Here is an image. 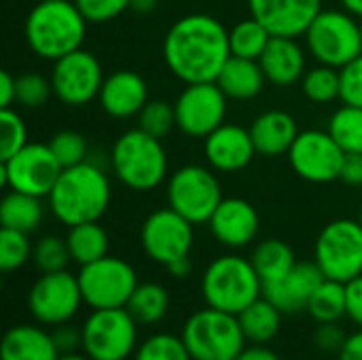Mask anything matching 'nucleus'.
<instances>
[{"label": "nucleus", "instance_id": "nucleus-1", "mask_svg": "<svg viewBox=\"0 0 362 360\" xmlns=\"http://www.w3.org/2000/svg\"><path fill=\"white\" fill-rule=\"evenodd\" d=\"M231 57L229 32L212 15L180 17L165 34L163 59L182 83H212Z\"/></svg>", "mask_w": 362, "mask_h": 360}, {"label": "nucleus", "instance_id": "nucleus-2", "mask_svg": "<svg viewBox=\"0 0 362 360\" xmlns=\"http://www.w3.org/2000/svg\"><path fill=\"white\" fill-rule=\"evenodd\" d=\"M49 204L53 216L66 227L100 221L110 204V182L89 161L66 168L49 193Z\"/></svg>", "mask_w": 362, "mask_h": 360}, {"label": "nucleus", "instance_id": "nucleus-3", "mask_svg": "<svg viewBox=\"0 0 362 360\" xmlns=\"http://www.w3.org/2000/svg\"><path fill=\"white\" fill-rule=\"evenodd\" d=\"M87 23L74 0H40L25 17V40L38 57L57 62L81 49Z\"/></svg>", "mask_w": 362, "mask_h": 360}, {"label": "nucleus", "instance_id": "nucleus-4", "mask_svg": "<svg viewBox=\"0 0 362 360\" xmlns=\"http://www.w3.org/2000/svg\"><path fill=\"white\" fill-rule=\"evenodd\" d=\"M202 295L206 306L238 316L244 308L263 297V282L250 259L223 255L204 272Z\"/></svg>", "mask_w": 362, "mask_h": 360}, {"label": "nucleus", "instance_id": "nucleus-5", "mask_svg": "<svg viewBox=\"0 0 362 360\" xmlns=\"http://www.w3.org/2000/svg\"><path fill=\"white\" fill-rule=\"evenodd\" d=\"M117 178L134 191H151L168 176V155L159 138L144 129L125 132L110 153Z\"/></svg>", "mask_w": 362, "mask_h": 360}, {"label": "nucleus", "instance_id": "nucleus-6", "mask_svg": "<svg viewBox=\"0 0 362 360\" xmlns=\"http://www.w3.org/2000/svg\"><path fill=\"white\" fill-rule=\"evenodd\" d=\"M180 337L193 360L238 359L246 348V337L238 316L210 306L187 318Z\"/></svg>", "mask_w": 362, "mask_h": 360}, {"label": "nucleus", "instance_id": "nucleus-7", "mask_svg": "<svg viewBox=\"0 0 362 360\" xmlns=\"http://www.w3.org/2000/svg\"><path fill=\"white\" fill-rule=\"evenodd\" d=\"M83 352L91 360H127L138 350V323L127 308L93 310L83 327Z\"/></svg>", "mask_w": 362, "mask_h": 360}, {"label": "nucleus", "instance_id": "nucleus-8", "mask_svg": "<svg viewBox=\"0 0 362 360\" xmlns=\"http://www.w3.org/2000/svg\"><path fill=\"white\" fill-rule=\"evenodd\" d=\"M305 42L320 64L339 70L362 53L361 25L352 13L320 11L305 30Z\"/></svg>", "mask_w": 362, "mask_h": 360}, {"label": "nucleus", "instance_id": "nucleus-9", "mask_svg": "<svg viewBox=\"0 0 362 360\" xmlns=\"http://www.w3.org/2000/svg\"><path fill=\"white\" fill-rule=\"evenodd\" d=\"M314 261L329 280L350 282L362 274L361 221L339 219L329 223L314 246Z\"/></svg>", "mask_w": 362, "mask_h": 360}, {"label": "nucleus", "instance_id": "nucleus-10", "mask_svg": "<svg viewBox=\"0 0 362 360\" xmlns=\"http://www.w3.org/2000/svg\"><path fill=\"white\" fill-rule=\"evenodd\" d=\"M76 276L85 306L91 310L125 308L132 293L140 284L134 267L127 261L110 255L83 265Z\"/></svg>", "mask_w": 362, "mask_h": 360}, {"label": "nucleus", "instance_id": "nucleus-11", "mask_svg": "<svg viewBox=\"0 0 362 360\" xmlns=\"http://www.w3.org/2000/svg\"><path fill=\"white\" fill-rule=\"evenodd\" d=\"M223 202L218 178L202 166H185L170 176L168 204L193 225L208 223Z\"/></svg>", "mask_w": 362, "mask_h": 360}, {"label": "nucleus", "instance_id": "nucleus-12", "mask_svg": "<svg viewBox=\"0 0 362 360\" xmlns=\"http://www.w3.org/2000/svg\"><path fill=\"white\" fill-rule=\"evenodd\" d=\"M85 303L78 276L68 269L42 274L28 293V310L36 323L57 327L70 323Z\"/></svg>", "mask_w": 362, "mask_h": 360}, {"label": "nucleus", "instance_id": "nucleus-13", "mask_svg": "<svg viewBox=\"0 0 362 360\" xmlns=\"http://www.w3.org/2000/svg\"><path fill=\"white\" fill-rule=\"evenodd\" d=\"M62 170L64 168L55 159L49 144L28 142L13 157L2 159L0 182L11 191H21L36 197H49Z\"/></svg>", "mask_w": 362, "mask_h": 360}, {"label": "nucleus", "instance_id": "nucleus-14", "mask_svg": "<svg viewBox=\"0 0 362 360\" xmlns=\"http://www.w3.org/2000/svg\"><path fill=\"white\" fill-rule=\"evenodd\" d=\"M193 238V223L170 206L148 214L140 231L142 250L148 259L163 267L182 257H189Z\"/></svg>", "mask_w": 362, "mask_h": 360}, {"label": "nucleus", "instance_id": "nucleus-15", "mask_svg": "<svg viewBox=\"0 0 362 360\" xmlns=\"http://www.w3.org/2000/svg\"><path fill=\"white\" fill-rule=\"evenodd\" d=\"M227 95L212 83H191L174 102L176 127L191 138H208L227 115Z\"/></svg>", "mask_w": 362, "mask_h": 360}, {"label": "nucleus", "instance_id": "nucleus-16", "mask_svg": "<svg viewBox=\"0 0 362 360\" xmlns=\"http://www.w3.org/2000/svg\"><path fill=\"white\" fill-rule=\"evenodd\" d=\"M346 153L329 132L305 129L288 151V159L297 176L308 182H333L341 176Z\"/></svg>", "mask_w": 362, "mask_h": 360}, {"label": "nucleus", "instance_id": "nucleus-17", "mask_svg": "<svg viewBox=\"0 0 362 360\" xmlns=\"http://www.w3.org/2000/svg\"><path fill=\"white\" fill-rule=\"evenodd\" d=\"M104 76L98 57L85 49H76L59 57L51 72L53 93L68 106H83L100 95Z\"/></svg>", "mask_w": 362, "mask_h": 360}, {"label": "nucleus", "instance_id": "nucleus-18", "mask_svg": "<svg viewBox=\"0 0 362 360\" xmlns=\"http://www.w3.org/2000/svg\"><path fill=\"white\" fill-rule=\"evenodd\" d=\"M248 8L274 36L297 38L322 11V0H248Z\"/></svg>", "mask_w": 362, "mask_h": 360}, {"label": "nucleus", "instance_id": "nucleus-19", "mask_svg": "<svg viewBox=\"0 0 362 360\" xmlns=\"http://www.w3.org/2000/svg\"><path fill=\"white\" fill-rule=\"evenodd\" d=\"M212 236L227 248H244L259 233V214L255 206L240 197H223L208 221Z\"/></svg>", "mask_w": 362, "mask_h": 360}, {"label": "nucleus", "instance_id": "nucleus-20", "mask_svg": "<svg viewBox=\"0 0 362 360\" xmlns=\"http://www.w3.org/2000/svg\"><path fill=\"white\" fill-rule=\"evenodd\" d=\"M325 274L312 263H297L284 278L263 284V297L269 299L282 314H297L308 310L314 291L322 284Z\"/></svg>", "mask_w": 362, "mask_h": 360}, {"label": "nucleus", "instance_id": "nucleus-21", "mask_svg": "<svg viewBox=\"0 0 362 360\" xmlns=\"http://www.w3.org/2000/svg\"><path fill=\"white\" fill-rule=\"evenodd\" d=\"M204 140L206 159L218 172H240L252 161L257 153L250 129L240 125L223 123Z\"/></svg>", "mask_w": 362, "mask_h": 360}, {"label": "nucleus", "instance_id": "nucleus-22", "mask_svg": "<svg viewBox=\"0 0 362 360\" xmlns=\"http://www.w3.org/2000/svg\"><path fill=\"white\" fill-rule=\"evenodd\" d=\"M102 108L115 119H129L140 115L148 102V89L140 74L134 70H117L108 74L100 89Z\"/></svg>", "mask_w": 362, "mask_h": 360}, {"label": "nucleus", "instance_id": "nucleus-23", "mask_svg": "<svg viewBox=\"0 0 362 360\" xmlns=\"http://www.w3.org/2000/svg\"><path fill=\"white\" fill-rule=\"evenodd\" d=\"M259 64L265 79L278 87H288L305 74V53L297 38L291 36H272Z\"/></svg>", "mask_w": 362, "mask_h": 360}, {"label": "nucleus", "instance_id": "nucleus-24", "mask_svg": "<svg viewBox=\"0 0 362 360\" xmlns=\"http://www.w3.org/2000/svg\"><path fill=\"white\" fill-rule=\"evenodd\" d=\"M59 350L51 331L38 325L11 327L0 346V360H57Z\"/></svg>", "mask_w": 362, "mask_h": 360}, {"label": "nucleus", "instance_id": "nucleus-25", "mask_svg": "<svg viewBox=\"0 0 362 360\" xmlns=\"http://www.w3.org/2000/svg\"><path fill=\"white\" fill-rule=\"evenodd\" d=\"M250 136L259 155L278 157L291 151L299 136L295 119L284 110H267L250 125Z\"/></svg>", "mask_w": 362, "mask_h": 360}, {"label": "nucleus", "instance_id": "nucleus-26", "mask_svg": "<svg viewBox=\"0 0 362 360\" xmlns=\"http://www.w3.org/2000/svg\"><path fill=\"white\" fill-rule=\"evenodd\" d=\"M265 81L267 79L259 59L231 55L216 79V85L231 100H252L263 91Z\"/></svg>", "mask_w": 362, "mask_h": 360}, {"label": "nucleus", "instance_id": "nucleus-27", "mask_svg": "<svg viewBox=\"0 0 362 360\" xmlns=\"http://www.w3.org/2000/svg\"><path fill=\"white\" fill-rule=\"evenodd\" d=\"M246 342L269 344L282 327V312L265 297H259L238 314Z\"/></svg>", "mask_w": 362, "mask_h": 360}, {"label": "nucleus", "instance_id": "nucleus-28", "mask_svg": "<svg viewBox=\"0 0 362 360\" xmlns=\"http://www.w3.org/2000/svg\"><path fill=\"white\" fill-rule=\"evenodd\" d=\"M66 244H68L72 261L78 263L81 267L89 265V263H93V261H98L102 257H106L108 255V246H110L108 233H106V229L98 221L68 227Z\"/></svg>", "mask_w": 362, "mask_h": 360}, {"label": "nucleus", "instance_id": "nucleus-29", "mask_svg": "<svg viewBox=\"0 0 362 360\" xmlns=\"http://www.w3.org/2000/svg\"><path fill=\"white\" fill-rule=\"evenodd\" d=\"M259 278L263 284H269V282H276L280 278H284L295 265H297V259H295V252L293 248L282 242V240H263L255 250H252V257H250Z\"/></svg>", "mask_w": 362, "mask_h": 360}, {"label": "nucleus", "instance_id": "nucleus-30", "mask_svg": "<svg viewBox=\"0 0 362 360\" xmlns=\"http://www.w3.org/2000/svg\"><path fill=\"white\" fill-rule=\"evenodd\" d=\"M42 204L40 197L28 195L21 191H11L0 204V223L6 229L32 233L42 223Z\"/></svg>", "mask_w": 362, "mask_h": 360}, {"label": "nucleus", "instance_id": "nucleus-31", "mask_svg": "<svg viewBox=\"0 0 362 360\" xmlns=\"http://www.w3.org/2000/svg\"><path fill=\"white\" fill-rule=\"evenodd\" d=\"M125 308L138 325H157L170 312V293L163 284L142 282L136 286Z\"/></svg>", "mask_w": 362, "mask_h": 360}, {"label": "nucleus", "instance_id": "nucleus-32", "mask_svg": "<svg viewBox=\"0 0 362 360\" xmlns=\"http://www.w3.org/2000/svg\"><path fill=\"white\" fill-rule=\"evenodd\" d=\"M308 312L318 325L320 323H339L344 316H348L346 284L325 278L322 284L314 291V295L308 303Z\"/></svg>", "mask_w": 362, "mask_h": 360}, {"label": "nucleus", "instance_id": "nucleus-33", "mask_svg": "<svg viewBox=\"0 0 362 360\" xmlns=\"http://www.w3.org/2000/svg\"><path fill=\"white\" fill-rule=\"evenodd\" d=\"M272 32L250 15V19L240 21L229 30V47L231 55L235 57H246V59H259L263 51L267 49L272 40Z\"/></svg>", "mask_w": 362, "mask_h": 360}, {"label": "nucleus", "instance_id": "nucleus-34", "mask_svg": "<svg viewBox=\"0 0 362 360\" xmlns=\"http://www.w3.org/2000/svg\"><path fill=\"white\" fill-rule=\"evenodd\" d=\"M344 153H362V108L344 104L333 112L327 129Z\"/></svg>", "mask_w": 362, "mask_h": 360}, {"label": "nucleus", "instance_id": "nucleus-35", "mask_svg": "<svg viewBox=\"0 0 362 360\" xmlns=\"http://www.w3.org/2000/svg\"><path fill=\"white\" fill-rule=\"evenodd\" d=\"M301 87H303L305 98L312 100L314 104H329L339 98V89H341L339 70L333 66L320 64L303 74Z\"/></svg>", "mask_w": 362, "mask_h": 360}, {"label": "nucleus", "instance_id": "nucleus-36", "mask_svg": "<svg viewBox=\"0 0 362 360\" xmlns=\"http://www.w3.org/2000/svg\"><path fill=\"white\" fill-rule=\"evenodd\" d=\"M134 360H193V356L180 335L155 333L138 346Z\"/></svg>", "mask_w": 362, "mask_h": 360}, {"label": "nucleus", "instance_id": "nucleus-37", "mask_svg": "<svg viewBox=\"0 0 362 360\" xmlns=\"http://www.w3.org/2000/svg\"><path fill=\"white\" fill-rule=\"evenodd\" d=\"M34 248L28 240V233L15 229H0V269L4 274L21 269L32 257Z\"/></svg>", "mask_w": 362, "mask_h": 360}, {"label": "nucleus", "instance_id": "nucleus-38", "mask_svg": "<svg viewBox=\"0 0 362 360\" xmlns=\"http://www.w3.org/2000/svg\"><path fill=\"white\" fill-rule=\"evenodd\" d=\"M32 259L36 263V267L42 274H51V272H62L68 269V263L72 261L66 238H57V236H45L36 242Z\"/></svg>", "mask_w": 362, "mask_h": 360}, {"label": "nucleus", "instance_id": "nucleus-39", "mask_svg": "<svg viewBox=\"0 0 362 360\" xmlns=\"http://www.w3.org/2000/svg\"><path fill=\"white\" fill-rule=\"evenodd\" d=\"M140 129L155 138H165L176 127V108L165 100H148L140 110Z\"/></svg>", "mask_w": 362, "mask_h": 360}, {"label": "nucleus", "instance_id": "nucleus-40", "mask_svg": "<svg viewBox=\"0 0 362 360\" xmlns=\"http://www.w3.org/2000/svg\"><path fill=\"white\" fill-rule=\"evenodd\" d=\"M49 146L55 155V159L59 161V166L66 168H74L78 163H85L87 159V140L83 134L72 132V129H64L57 132L51 140Z\"/></svg>", "mask_w": 362, "mask_h": 360}, {"label": "nucleus", "instance_id": "nucleus-41", "mask_svg": "<svg viewBox=\"0 0 362 360\" xmlns=\"http://www.w3.org/2000/svg\"><path fill=\"white\" fill-rule=\"evenodd\" d=\"M0 161L13 157L28 144V129L23 119L13 108H0Z\"/></svg>", "mask_w": 362, "mask_h": 360}, {"label": "nucleus", "instance_id": "nucleus-42", "mask_svg": "<svg viewBox=\"0 0 362 360\" xmlns=\"http://www.w3.org/2000/svg\"><path fill=\"white\" fill-rule=\"evenodd\" d=\"M15 85H17L15 102L23 108H40L53 93L51 81H47L38 72H25V74L17 76Z\"/></svg>", "mask_w": 362, "mask_h": 360}, {"label": "nucleus", "instance_id": "nucleus-43", "mask_svg": "<svg viewBox=\"0 0 362 360\" xmlns=\"http://www.w3.org/2000/svg\"><path fill=\"white\" fill-rule=\"evenodd\" d=\"M339 79H341V89L339 98L348 106H361L362 108V53L339 68Z\"/></svg>", "mask_w": 362, "mask_h": 360}, {"label": "nucleus", "instance_id": "nucleus-44", "mask_svg": "<svg viewBox=\"0 0 362 360\" xmlns=\"http://www.w3.org/2000/svg\"><path fill=\"white\" fill-rule=\"evenodd\" d=\"M89 23H104L129 8V0H74Z\"/></svg>", "mask_w": 362, "mask_h": 360}, {"label": "nucleus", "instance_id": "nucleus-45", "mask_svg": "<svg viewBox=\"0 0 362 360\" xmlns=\"http://www.w3.org/2000/svg\"><path fill=\"white\" fill-rule=\"evenodd\" d=\"M348 335L337 323H320L316 333H314V344L322 352H337L344 348Z\"/></svg>", "mask_w": 362, "mask_h": 360}, {"label": "nucleus", "instance_id": "nucleus-46", "mask_svg": "<svg viewBox=\"0 0 362 360\" xmlns=\"http://www.w3.org/2000/svg\"><path fill=\"white\" fill-rule=\"evenodd\" d=\"M51 335H53V342H55L59 354H72V352L83 350V331L70 323L53 327Z\"/></svg>", "mask_w": 362, "mask_h": 360}, {"label": "nucleus", "instance_id": "nucleus-47", "mask_svg": "<svg viewBox=\"0 0 362 360\" xmlns=\"http://www.w3.org/2000/svg\"><path fill=\"white\" fill-rule=\"evenodd\" d=\"M346 306L348 318L362 329V274L346 282Z\"/></svg>", "mask_w": 362, "mask_h": 360}, {"label": "nucleus", "instance_id": "nucleus-48", "mask_svg": "<svg viewBox=\"0 0 362 360\" xmlns=\"http://www.w3.org/2000/svg\"><path fill=\"white\" fill-rule=\"evenodd\" d=\"M346 185L361 187L362 185V153H346L344 166H341V176Z\"/></svg>", "mask_w": 362, "mask_h": 360}, {"label": "nucleus", "instance_id": "nucleus-49", "mask_svg": "<svg viewBox=\"0 0 362 360\" xmlns=\"http://www.w3.org/2000/svg\"><path fill=\"white\" fill-rule=\"evenodd\" d=\"M17 79L11 76V72L2 70L0 72V108H11L15 102V93H17Z\"/></svg>", "mask_w": 362, "mask_h": 360}, {"label": "nucleus", "instance_id": "nucleus-50", "mask_svg": "<svg viewBox=\"0 0 362 360\" xmlns=\"http://www.w3.org/2000/svg\"><path fill=\"white\" fill-rule=\"evenodd\" d=\"M235 360H280V356L272 348H267V344H250Z\"/></svg>", "mask_w": 362, "mask_h": 360}, {"label": "nucleus", "instance_id": "nucleus-51", "mask_svg": "<svg viewBox=\"0 0 362 360\" xmlns=\"http://www.w3.org/2000/svg\"><path fill=\"white\" fill-rule=\"evenodd\" d=\"M339 360H362V329L348 335L344 348L339 350Z\"/></svg>", "mask_w": 362, "mask_h": 360}, {"label": "nucleus", "instance_id": "nucleus-52", "mask_svg": "<svg viewBox=\"0 0 362 360\" xmlns=\"http://www.w3.org/2000/svg\"><path fill=\"white\" fill-rule=\"evenodd\" d=\"M165 269H168L170 276H174V278H185V276L191 274V259H189V257H182V259L170 263Z\"/></svg>", "mask_w": 362, "mask_h": 360}, {"label": "nucleus", "instance_id": "nucleus-53", "mask_svg": "<svg viewBox=\"0 0 362 360\" xmlns=\"http://www.w3.org/2000/svg\"><path fill=\"white\" fill-rule=\"evenodd\" d=\"M157 6V0H129V8L136 13H151Z\"/></svg>", "mask_w": 362, "mask_h": 360}, {"label": "nucleus", "instance_id": "nucleus-54", "mask_svg": "<svg viewBox=\"0 0 362 360\" xmlns=\"http://www.w3.org/2000/svg\"><path fill=\"white\" fill-rule=\"evenodd\" d=\"M341 4H344L352 15L362 17V0H341Z\"/></svg>", "mask_w": 362, "mask_h": 360}, {"label": "nucleus", "instance_id": "nucleus-55", "mask_svg": "<svg viewBox=\"0 0 362 360\" xmlns=\"http://www.w3.org/2000/svg\"><path fill=\"white\" fill-rule=\"evenodd\" d=\"M57 360H91L85 352H72V354H59Z\"/></svg>", "mask_w": 362, "mask_h": 360}, {"label": "nucleus", "instance_id": "nucleus-56", "mask_svg": "<svg viewBox=\"0 0 362 360\" xmlns=\"http://www.w3.org/2000/svg\"><path fill=\"white\" fill-rule=\"evenodd\" d=\"M358 25H361V42H362V17H361V21H358Z\"/></svg>", "mask_w": 362, "mask_h": 360}, {"label": "nucleus", "instance_id": "nucleus-57", "mask_svg": "<svg viewBox=\"0 0 362 360\" xmlns=\"http://www.w3.org/2000/svg\"><path fill=\"white\" fill-rule=\"evenodd\" d=\"M361 225H362V212H361Z\"/></svg>", "mask_w": 362, "mask_h": 360}, {"label": "nucleus", "instance_id": "nucleus-58", "mask_svg": "<svg viewBox=\"0 0 362 360\" xmlns=\"http://www.w3.org/2000/svg\"><path fill=\"white\" fill-rule=\"evenodd\" d=\"M229 360H235V359H229Z\"/></svg>", "mask_w": 362, "mask_h": 360}]
</instances>
